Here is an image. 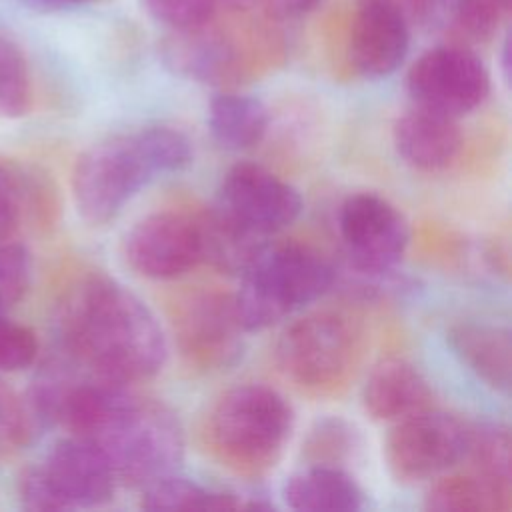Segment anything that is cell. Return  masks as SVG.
<instances>
[{"instance_id":"cell-1","label":"cell","mask_w":512,"mask_h":512,"mask_svg":"<svg viewBox=\"0 0 512 512\" xmlns=\"http://www.w3.org/2000/svg\"><path fill=\"white\" fill-rule=\"evenodd\" d=\"M68 358L84 372L134 384L158 374L166 338L150 308L108 276H86L70 288L60 310Z\"/></svg>"},{"instance_id":"cell-2","label":"cell","mask_w":512,"mask_h":512,"mask_svg":"<svg viewBox=\"0 0 512 512\" xmlns=\"http://www.w3.org/2000/svg\"><path fill=\"white\" fill-rule=\"evenodd\" d=\"M336 282L334 266L314 248L284 242L264 244L242 272L232 296L242 332H258L318 300Z\"/></svg>"},{"instance_id":"cell-3","label":"cell","mask_w":512,"mask_h":512,"mask_svg":"<svg viewBox=\"0 0 512 512\" xmlns=\"http://www.w3.org/2000/svg\"><path fill=\"white\" fill-rule=\"evenodd\" d=\"M160 174H168V162L152 126L100 140L74 164L76 210L88 224L102 226Z\"/></svg>"},{"instance_id":"cell-4","label":"cell","mask_w":512,"mask_h":512,"mask_svg":"<svg viewBox=\"0 0 512 512\" xmlns=\"http://www.w3.org/2000/svg\"><path fill=\"white\" fill-rule=\"evenodd\" d=\"M292 428V406L278 390L264 384L228 390L208 416L212 450L240 472H262L274 466Z\"/></svg>"},{"instance_id":"cell-5","label":"cell","mask_w":512,"mask_h":512,"mask_svg":"<svg viewBox=\"0 0 512 512\" xmlns=\"http://www.w3.org/2000/svg\"><path fill=\"white\" fill-rule=\"evenodd\" d=\"M358 352L352 324L334 312H314L292 322L280 336L276 356L286 378L322 390L340 384Z\"/></svg>"},{"instance_id":"cell-6","label":"cell","mask_w":512,"mask_h":512,"mask_svg":"<svg viewBox=\"0 0 512 512\" xmlns=\"http://www.w3.org/2000/svg\"><path fill=\"white\" fill-rule=\"evenodd\" d=\"M468 426L456 416L426 408L394 422L384 458L390 474L404 484L432 480L464 460Z\"/></svg>"},{"instance_id":"cell-7","label":"cell","mask_w":512,"mask_h":512,"mask_svg":"<svg viewBox=\"0 0 512 512\" xmlns=\"http://www.w3.org/2000/svg\"><path fill=\"white\" fill-rule=\"evenodd\" d=\"M406 90L414 106L460 118L486 100L490 76L468 46L442 44L420 54L410 66Z\"/></svg>"},{"instance_id":"cell-8","label":"cell","mask_w":512,"mask_h":512,"mask_svg":"<svg viewBox=\"0 0 512 512\" xmlns=\"http://www.w3.org/2000/svg\"><path fill=\"white\" fill-rule=\"evenodd\" d=\"M338 234L350 266L364 274L392 272L410 242L404 214L374 192H358L342 202Z\"/></svg>"},{"instance_id":"cell-9","label":"cell","mask_w":512,"mask_h":512,"mask_svg":"<svg viewBox=\"0 0 512 512\" xmlns=\"http://www.w3.org/2000/svg\"><path fill=\"white\" fill-rule=\"evenodd\" d=\"M216 206L260 236L288 228L302 212L300 192L254 162L234 164L222 178Z\"/></svg>"},{"instance_id":"cell-10","label":"cell","mask_w":512,"mask_h":512,"mask_svg":"<svg viewBox=\"0 0 512 512\" xmlns=\"http://www.w3.org/2000/svg\"><path fill=\"white\" fill-rule=\"evenodd\" d=\"M124 256L140 276L178 278L202 262L198 222L178 212H154L126 234Z\"/></svg>"},{"instance_id":"cell-11","label":"cell","mask_w":512,"mask_h":512,"mask_svg":"<svg viewBox=\"0 0 512 512\" xmlns=\"http://www.w3.org/2000/svg\"><path fill=\"white\" fill-rule=\"evenodd\" d=\"M240 334L232 296H194L176 320V340L182 356L190 366L202 370L224 368L234 362L240 354Z\"/></svg>"},{"instance_id":"cell-12","label":"cell","mask_w":512,"mask_h":512,"mask_svg":"<svg viewBox=\"0 0 512 512\" xmlns=\"http://www.w3.org/2000/svg\"><path fill=\"white\" fill-rule=\"evenodd\" d=\"M40 468L62 510L106 504L118 484L102 452L88 440L72 434L52 446Z\"/></svg>"},{"instance_id":"cell-13","label":"cell","mask_w":512,"mask_h":512,"mask_svg":"<svg viewBox=\"0 0 512 512\" xmlns=\"http://www.w3.org/2000/svg\"><path fill=\"white\" fill-rule=\"evenodd\" d=\"M348 58L354 70L370 80L386 78L404 62L410 46V20L384 4L356 2Z\"/></svg>"},{"instance_id":"cell-14","label":"cell","mask_w":512,"mask_h":512,"mask_svg":"<svg viewBox=\"0 0 512 512\" xmlns=\"http://www.w3.org/2000/svg\"><path fill=\"white\" fill-rule=\"evenodd\" d=\"M446 342L460 364L484 386L508 396L512 382V340L504 326L458 320L446 328Z\"/></svg>"},{"instance_id":"cell-15","label":"cell","mask_w":512,"mask_h":512,"mask_svg":"<svg viewBox=\"0 0 512 512\" xmlns=\"http://www.w3.org/2000/svg\"><path fill=\"white\" fill-rule=\"evenodd\" d=\"M392 134L398 156L422 172L448 168L462 148L456 118L418 106L396 120Z\"/></svg>"},{"instance_id":"cell-16","label":"cell","mask_w":512,"mask_h":512,"mask_svg":"<svg viewBox=\"0 0 512 512\" xmlns=\"http://www.w3.org/2000/svg\"><path fill=\"white\" fill-rule=\"evenodd\" d=\"M432 390L422 372L402 360H380L362 388L364 410L378 422H398L430 408Z\"/></svg>"},{"instance_id":"cell-17","label":"cell","mask_w":512,"mask_h":512,"mask_svg":"<svg viewBox=\"0 0 512 512\" xmlns=\"http://www.w3.org/2000/svg\"><path fill=\"white\" fill-rule=\"evenodd\" d=\"M162 58L174 74L204 84H224L238 70L234 44L208 24L172 30L162 44Z\"/></svg>"},{"instance_id":"cell-18","label":"cell","mask_w":512,"mask_h":512,"mask_svg":"<svg viewBox=\"0 0 512 512\" xmlns=\"http://www.w3.org/2000/svg\"><path fill=\"white\" fill-rule=\"evenodd\" d=\"M288 508L298 512H354L364 506L358 482L340 466L310 464L282 488Z\"/></svg>"},{"instance_id":"cell-19","label":"cell","mask_w":512,"mask_h":512,"mask_svg":"<svg viewBox=\"0 0 512 512\" xmlns=\"http://www.w3.org/2000/svg\"><path fill=\"white\" fill-rule=\"evenodd\" d=\"M202 262L226 274H242L266 244V236L242 226L218 206L196 218Z\"/></svg>"},{"instance_id":"cell-20","label":"cell","mask_w":512,"mask_h":512,"mask_svg":"<svg viewBox=\"0 0 512 512\" xmlns=\"http://www.w3.org/2000/svg\"><path fill=\"white\" fill-rule=\"evenodd\" d=\"M266 106L238 92H220L208 106V128L214 140L228 150H246L262 142L268 130Z\"/></svg>"},{"instance_id":"cell-21","label":"cell","mask_w":512,"mask_h":512,"mask_svg":"<svg viewBox=\"0 0 512 512\" xmlns=\"http://www.w3.org/2000/svg\"><path fill=\"white\" fill-rule=\"evenodd\" d=\"M502 12L494 0H426L420 22L450 38V44L468 46L490 40Z\"/></svg>"},{"instance_id":"cell-22","label":"cell","mask_w":512,"mask_h":512,"mask_svg":"<svg viewBox=\"0 0 512 512\" xmlns=\"http://www.w3.org/2000/svg\"><path fill=\"white\" fill-rule=\"evenodd\" d=\"M50 194L38 174L0 160V236H14L28 216L48 222L54 212Z\"/></svg>"},{"instance_id":"cell-23","label":"cell","mask_w":512,"mask_h":512,"mask_svg":"<svg viewBox=\"0 0 512 512\" xmlns=\"http://www.w3.org/2000/svg\"><path fill=\"white\" fill-rule=\"evenodd\" d=\"M140 506L152 512H180V510H252L242 496L222 490H210L202 484L182 476H160L142 486Z\"/></svg>"},{"instance_id":"cell-24","label":"cell","mask_w":512,"mask_h":512,"mask_svg":"<svg viewBox=\"0 0 512 512\" xmlns=\"http://www.w3.org/2000/svg\"><path fill=\"white\" fill-rule=\"evenodd\" d=\"M512 490L500 488L486 478L452 474L438 478L426 492L424 506L434 512H496L510 508Z\"/></svg>"},{"instance_id":"cell-25","label":"cell","mask_w":512,"mask_h":512,"mask_svg":"<svg viewBox=\"0 0 512 512\" xmlns=\"http://www.w3.org/2000/svg\"><path fill=\"white\" fill-rule=\"evenodd\" d=\"M510 448V432L504 424L480 422L468 426L464 458L472 464V472L506 490H512Z\"/></svg>"},{"instance_id":"cell-26","label":"cell","mask_w":512,"mask_h":512,"mask_svg":"<svg viewBox=\"0 0 512 512\" xmlns=\"http://www.w3.org/2000/svg\"><path fill=\"white\" fill-rule=\"evenodd\" d=\"M32 106V76L22 48L0 34V118H20Z\"/></svg>"},{"instance_id":"cell-27","label":"cell","mask_w":512,"mask_h":512,"mask_svg":"<svg viewBox=\"0 0 512 512\" xmlns=\"http://www.w3.org/2000/svg\"><path fill=\"white\" fill-rule=\"evenodd\" d=\"M38 422L40 418L30 400L20 398L0 380V458L24 448L32 440Z\"/></svg>"},{"instance_id":"cell-28","label":"cell","mask_w":512,"mask_h":512,"mask_svg":"<svg viewBox=\"0 0 512 512\" xmlns=\"http://www.w3.org/2000/svg\"><path fill=\"white\" fill-rule=\"evenodd\" d=\"M32 276L30 252L14 236H0V302L4 306L18 302Z\"/></svg>"},{"instance_id":"cell-29","label":"cell","mask_w":512,"mask_h":512,"mask_svg":"<svg viewBox=\"0 0 512 512\" xmlns=\"http://www.w3.org/2000/svg\"><path fill=\"white\" fill-rule=\"evenodd\" d=\"M354 446L352 428L340 418H324L310 430V436L304 444V454L310 464H330L338 466V462L350 452Z\"/></svg>"},{"instance_id":"cell-30","label":"cell","mask_w":512,"mask_h":512,"mask_svg":"<svg viewBox=\"0 0 512 512\" xmlns=\"http://www.w3.org/2000/svg\"><path fill=\"white\" fill-rule=\"evenodd\" d=\"M144 12L170 30H188L210 24L218 10L216 0H140Z\"/></svg>"},{"instance_id":"cell-31","label":"cell","mask_w":512,"mask_h":512,"mask_svg":"<svg viewBox=\"0 0 512 512\" xmlns=\"http://www.w3.org/2000/svg\"><path fill=\"white\" fill-rule=\"evenodd\" d=\"M4 310L0 302V370L18 372L36 360L38 340L28 326L10 320Z\"/></svg>"},{"instance_id":"cell-32","label":"cell","mask_w":512,"mask_h":512,"mask_svg":"<svg viewBox=\"0 0 512 512\" xmlns=\"http://www.w3.org/2000/svg\"><path fill=\"white\" fill-rule=\"evenodd\" d=\"M18 498L26 510L32 512H60L62 504L56 498L40 466L22 470L18 478Z\"/></svg>"},{"instance_id":"cell-33","label":"cell","mask_w":512,"mask_h":512,"mask_svg":"<svg viewBox=\"0 0 512 512\" xmlns=\"http://www.w3.org/2000/svg\"><path fill=\"white\" fill-rule=\"evenodd\" d=\"M320 0H266V6L282 18H298L310 12Z\"/></svg>"},{"instance_id":"cell-34","label":"cell","mask_w":512,"mask_h":512,"mask_svg":"<svg viewBox=\"0 0 512 512\" xmlns=\"http://www.w3.org/2000/svg\"><path fill=\"white\" fill-rule=\"evenodd\" d=\"M356 2H376V4L390 6L398 12H402L410 22H416V20L420 22L424 6H426V0H356Z\"/></svg>"},{"instance_id":"cell-35","label":"cell","mask_w":512,"mask_h":512,"mask_svg":"<svg viewBox=\"0 0 512 512\" xmlns=\"http://www.w3.org/2000/svg\"><path fill=\"white\" fill-rule=\"evenodd\" d=\"M30 2L40 8H48V10H72V8L86 6L92 0H30Z\"/></svg>"},{"instance_id":"cell-36","label":"cell","mask_w":512,"mask_h":512,"mask_svg":"<svg viewBox=\"0 0 512 512\" xmlns=\"http://www.w3.org/2000/svg\"><path fill=\"white\" fill-rule=\"evenodd\" d=\"M256 0H216V6H222L226 10H246L254 4Z\"/></svg>"},{"instance_id":"cell-37","label":"cell","mask_w":512,"mask_h":512,"mask_svg":"<svg viewBox=\"0 0 512 512\" xmlns=\"http://www.w3.org/2000/svg\"><path fill=\"white\" fill-rule=\"evenodd\" d=\"M502 74L508 82V78H510V36L504 38V46H502Z\"/></svg>"},{"instance_id":"cell-38","label":"cell","mask_w":512,"mask_h":512,"mask_svg":"<svg viewBox=\"0 0 512 512\" xmlns=\"http://www.w3.org/2000/svg\"><path fill=\"white\" fill-rule=\"evenodd\" d=\"M498 6H502L504 10H508V6H510V0H494Z\"/></svg>"}]
</instances>
